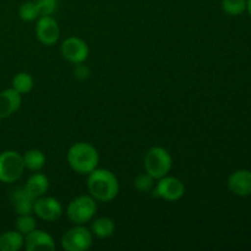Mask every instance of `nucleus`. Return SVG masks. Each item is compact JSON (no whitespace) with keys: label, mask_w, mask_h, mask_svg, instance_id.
<instances>
[{"label":"nucleus","mask_w":251,"mask_h":251,"mask_svg":"<svg viewBox=\"0 0 251 251\" xmlns=\"http://www.w3.org/2000/svg\"><path fill=\"white\" fill-rule=\"evenodd\" d=\"M25 172L22 154L7 150L0 153V181L11 184L19 180Z\"/></svg>","instance_id":"nucleus-5"},{"label":"nucleus","mask_w":251,"mask_h":251,"mask_svg":"<svg viewBox=\"0 0 251 251\" xmlns=\"http://www.w3.org/2000/svg\"><path fill=\"white\" fill-rule=\"evenodd\" d=\"M36 38L44 46H54L60 37V27L53 16H39L37 19Z\"/></svg>","instance_id":"nucleus-10"},{"label":"nucleus","mask_w":251,"mask_h":251,"mask_svg":"<svg viewBox=\"0 0 251 251\" xmlns=\"http://www.w3.org/2000/svg\"><path fill=\"white\" fill-rule=\"evenodd\" d=\"M222 10L229 16H238L247 10V0H222Z\"/></svg>","instance_id":"nucleus-22"},{"label":"nucleus","mask_w":251,"mask_h":251,"mask_svg":"<svg viewBox=\"0 0 251 251\" xmlns=\"http://www.w3.org/2000/svg\"><path fill=\"white\" fill-rule=\"evenodd\" d=\"M66 161L74 172L87 176L98 168L100 153L97 149L88 142H76L69 149L66 153Z\"/></svg>","instance_id":"nucleus-2"},{"label":"nucleus","mask_w":251,"mask_h":251,"mask_svg":"<svg viewBox=\"0 0 251 251\" xmlns=\"http://www.w3.org/2000/svg\"><path fill=\"white\" fill-rule=\"evenodd\" d=\"M25 235L17 230H7L0 234V251H17L24 248Z\"/></svg>","instance_id":"nucleus-17"},{"label":"nucleus","mask_w":251,"mask_h":251,"mask_svg":"<svg viewBox=\"0 0 251 251\" xmlns=\"http://www.w3.org/2000/svg\"><path fill=\"white\" fill-rule=\"evenodd\" d=\"M87 189L90 195L100 202H110L120 190L119 180L113 172L104 168H96L87 174Z\"/></svg>","instance_id":"nucleus-1"},{"label":"nucleus","mask_w":251,"mask_h":251,"mask_svg":"<svg viewBox=\"0 0 251 251\" xmlns=\"http://www.w3.org/2000/svg\"><path fill=\"white\" fill-rule=\"evenodd\" d=\"M22 95L14 88H6L0 92V120L11 117L22 104Z\"/></svg>","instance_id":"nucleus-13"},{"label":"nucleus","mask_w":251,"mask_h":251,"mask_svg":"<svg viewBox=\"0 0 251 251\" xmlns=\"http://www.w3.org/2000/svg\"><path fill=\"white\" fill-rule=\"evenodd\" d=\"M173 167V158L164 147L153 146L149 149L144 157V168L146 173L158 180L169 174Z\"/></svg>","instance_id":"nucleus-3"},{"label":"nucleus","mask_w":251,"mask_h":251,"mask_svg":"<svg viewBox=\"0 0 251 251\" xmlns=\"http://www.w3.org/2000/svg\"><path fill=\"white\" fill-rule=\"evenodd\" d=\"M152 193L156 198L168 202H176L185 195V185L179 178L167 174L157 180Z\"/></svg>","instance_id":"nucleus-7"},{"label":"nucleus","mask_w":251,"mask_h":251,"mask_svg":"<svg viewBox=\"0 0 251 251\" xmlns=\"http://www.w3.org/2000/svg\"><path fill=\"white\" fill-rule=\"evenodd\" d=\"M91 75V70L88 66L83 65V63L81 64H77V65H75V68H74V76H75L77 80H87L88 77H90Z\"/></svg>","instance_id":"nucleus-25"},{"label":"nucleus","mask_w":251,"mask_h":251,"mask_svg":"<svg viewBox=\"0 0 251 251\" xmlns=\"http://www.w3.org/2000/svg\"><path fill=\"white\" fill-rule=\"evenodd\" d=\"M61 248L65 251H86L93 244V234L85 225H75L61 237Z\"/></svg>","instance_id":"nucleus-6"},{"label":"nucleus","mask_w":251,"mask_h":251,"mask_svg":"<svg viewBox=\"0 0 251 251\" xmlns=\"http://www.w3.org/2000/svg\"><path fill=\"white\" fill-rule=\"evenodd\" d=\"M61 55L69 63L77 65V64L85 63L90 54L88 44L82 38L76 36L68 37L65 41L61 43L60 47Z\"/></svg>","instance_id":"nucleus-8"},{"label":"nucleus","mask_w":251,"mask_h":251,"mask_svg":"<svg viewBox=\"0 0 251 251\" xmlns=\"http://www.w3.org/2000/svg\"><path fill=\"white\" fill-rule=\"evenodd\" d=\"M33 201L34 199L22 188L15 189L11 195V203L15 213L20 215H32L33 213Z\"/></svg>","instance_id":"nucleus-14"},{"label":"nucleus","mask_w":251,"mask_h":251,"mask_svg":"<svg viewBox=\"0 0 251 251\" xmlns=\"http://www.w3.org/2000/svg\"><path fill=\"white\" fill-rule=\"evenodd\" d=\"M97 201L91 195H80L73 199L66 207V216L74 225H86L95 218Z\"/></svg>","instance_id":"nucleus-4"},{"label":"nucleus","mask_w":251,"mask_h":251,"mask_svg":"<svg viewBox=\"0 0 251 251\" xmlns=\"http://www.w3.org/2000/svg\"><path fill=\"white\" fill-rule=\"evenodd\" d=\"M19 15L21 17V20L26 22H32L37 21L41 14H39L38 6H37L36 1H26L24 4H21L19 9Z\"/></svg>","instance_id":"nucleus-20"},{"label":"nucleus","mask_w":251,"mask_h":251,"mask_svg":"<svg viewBox=\"0 0 251 251\" xmlns=\"http://www.w3.org/2000/svg\"><path fill=\"white\" fill-rule=\"evenodd\" d=\"M63 205L58 199L53 196H41L34 199L33 213L42 221L55 222L63 215Z\"/></svg>","instance_id":"nucleus-9"},{"label":"nucleus","mask_w":251,"mask_h":251,"mask_svg":"<svg viewBox=\"0 0 251 251\" xmlns=\"http://www.w3.org/2000/svg\"><path fill=\"white\" fill-rule=\"evenodd\" d=\"M17 232L21 233L22 235L28 234L29 232L34 230L37 228V222L32 215H20L17 216L16 222H15Z\"/></svg>","instance_id":"nucleus-21"},{"label":"nucleus","mask_w":251,"mask_h":251,"mask_svg":"<svg viewBox=\"0 0 251 251\" xmlns=\"http://www.w3.org/2000/svg\"><path fill=\"white\" fill-rule=\"evenodd\" d=\"M228 189L234 195L248 196L251 195V171L239 169L232 173L227 181Z\"/></svg>","instance_id":"nucleus-12"},{"label":"nucleus","mask_w":251,"mask_h":251,"mask_svg":"<svg viewBox=\"0 0 251 251\" xmlns=\"http://www.w3.org/2000/svg\"><path fill=\"white\" fill-rule=\"evenodd\" d=\"M34 85L33 77L28 73H17L12 77V88L20 95H27L32 91Z\"/></svg>","instance_id":"nucleus-19"},{"label":"nucleus","mask_w":251,"mask_h":251,"mask_svg":"<svg viewBox=\"0 0 251 251\" xmlns=\"http://www.w3.org/2000/svg\"><path fill=\"white\" fill-rule=\"evenodd\" d=\"M24 188L26 189L27 193H28L33 199L44 196L47 194V191L49 190L48 176L43 173L36 172V173L32 174V176L27 179Z\"/></svg>","instance_id":"nucleus-15"},{"label":"nucleus","mask_w":251,"mask_h":251,"mask_svg":"<svg viewBox=\"0 0 251 251\" xmlns=\"http://www.w3.org/2000/svg\"><path fill=\"white\" fill-rule=\"evenodd\" d=\"M154 181H156V179L145 172V173L136 176L134 180V186L140 193H150V191L153 190Z\"/></svg>","instance_id":"nucleus-23"},{"label":"nucleus","mask_w":251,"mask_h":251,"mask_svg":"<svg viewBox=\"0 0 251 251\" xmlns=\"http://www.w3.org/2000/svg\"><path fill=\"white\" fill-rule=\"evenodd\" d=\"M247 10H248V14L251 17V0H247Z\"/></svg>","instance_id":"nucleus-26"},{"label":"nucleus","mask_w":251,"mask_h":251,"mask_svg":"<svg viewBox=\"0 0 251 251\" xmlns=\"http://www.w3.org/2000/svg\"><path fill=\"white\" fill-rule=\"evenodd\" d=\"M22 159H24L25 169H28L31 172H39L44 166H46V154L41 151V150L32 149L25 152L22 154Z\"/></svg>","instance_id":"nucleus-18"},{"label":"nucleus","mask_w":251,"mask_h":251,"mask_svg":"<svg viewBox=\"0 0 251 251\" xmlns=\"http://www.w3.org/2000/svg\"><path fill=\"white\" fill-rule=\"evenodd\" d=\"M91 232L93 237L105 239L114 234L115 232V223L112 218L109 217H98L92 220L91 225Z\"/></svg>","instance_id":"nucleus-16"},{"label":"nucleus","mask_w":251,"mask_h":251,"mask_svg":"<svg viewBox=\"0 0 251 251\" xmlns=\"http://www.w3.org/2000/svg\"><path fill=\"white\" fill-rule=\"evenodd\" d=\"M41 16H53L58 9V0H34Z\"/></svg>","instance_id":"nucleus-24"},{"label":"nucleus","mask_w":251,"mask_h":251,"mask_svg":"<svg viewBox=\"0 0 251 251\" xmlns=\"http://www.w3.org/2000/svg\"><path fill=\"white\" fill-rule=\"evenodd\" d=\"M24 247L27 251H53L55 242L49 233L36 228L25 235Z\"/></svg>","instance_id":"nucleus-11"}]
</instances>
